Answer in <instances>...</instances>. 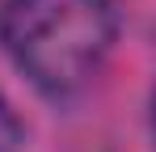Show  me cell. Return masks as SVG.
<instances>
[{"mask_svg":"<svg viewBox=\"0 0 156 152\" xmlns=\"http://www.w3.org/2000/svg\"><path fill=\"white\" fill-rule=\"evenodd\" d=\"M0 42L42 93L68 97L101 72L114 13L105 0H4Z\"/></svg>","mask_w":156,"mask_h":152,"instance_id":"cell-1","label":"cell"},{"mask_svg":"<svg viewBox=\"0 0 156 152\" xmlns=\"http://www.w3.org/2000/svg\"><path fill=\"white\" fill-rule=\"evenodd\" d=\"M21 139H26V127H21V118H17L13 101L0 93V152H17Z\"/></svg>","mask_w":156,"mask_h":152,"instance_id":"cell-2","label":"cell"},{"mask_svg":"<svg viewBox=\"0 0 156 152\" xmlns=\"http://www.w3.org/2000/svg\"><path fill=\"white\" fill-rule=\"evenodd\" d=\"M152 135H156V93H152Z\"/></svg>","mask_w":156,"mask_h":152,"instance_id":"cell-3","label":"cell"}]
</instances>
